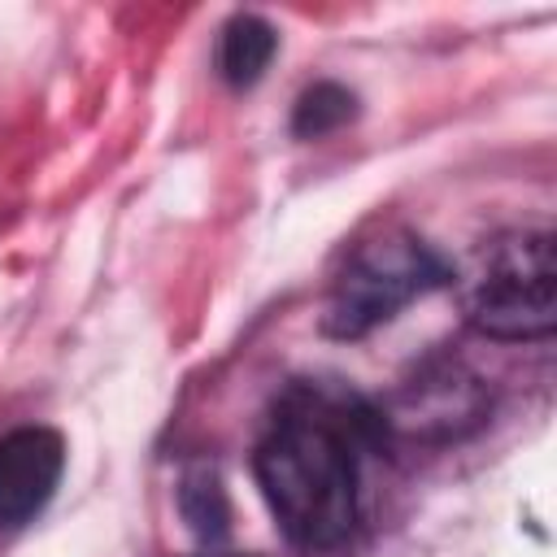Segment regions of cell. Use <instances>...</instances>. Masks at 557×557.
Instances as JSON below:
<instances>
[{"mask_svg": "<svg viewBox=\"0 0 557 557\" xmlns=\"http://www.w3.org/2000/svg\"><path fill=\"white\" fill-rule=\"evenodd\" d=\"M379 418L348 396L296 387L257 444V483L287 531L305 548H335L357 527L361 453L374 444Z\"/></svg>", "mask_w": 557, "mask_h": 557, "instance_id": "cell-1", "label": "cell"}, {"mask_svg": "<svg viewBox=\"0 0 557 557\" xmlns=\"http://www.w3.org/2000/svg\"><path fill=\"white\" fill-rule=\"evenodd\" d=\"M466 322L492 339H535L557 322V257L548 231H505L457 274Z\"/></svg>", "mask_w": 557, "mask_h": 557, "instance_id": "cell-2", "label": "cell"}, {"mask_svg": "<svg viewBox=\"0 0 557 557\" xmlns=\"http://www.w3.org/2000/svg\"><path fill=\"white\" fill-rule=\"evenodd\" d=\"M448 265L409 231H379L374 239H361L331 292L326 305V331L357 339L370 326L396 318L413 296L448 283Z\"/></svg>", "mask_w": 557, "mask_h": 557, "instance_id": "cell-3", "label": "cell"}, {"mask_svg": "<svg viewBox=\"0 0 557 557\" xmlns=\"http://www.w3.org/2000/svg\"><path fill=\"white\" fill-rule=\"evenodd\" d=\"M65 444L48 426H17L0 440V527L30 522L57 492Z\"/></svg>", "mask_w": 557, "mask_h": 557, "instance_id": "cell-4", "label": "cell"}, {"mask_svg": "<svg viewBox=\"0 0 557 557\" xmlns=\"http://www.w3.org/2000/svg\"><path fill=\"white\" fill-rule=\"evenodd\" d=\"M274 48H278V35L270 30V22H261V17H252V13L231 17L226 30H222V48H218L222 78H226L231 87H252V83L265 74Z\"/></svg>", "mask_w": 557, "mask_h": 557, "instance_id": "cell-5", "label": "cell"}, {"mask_svg": "<svg viewBox=\"0 0 557 557\" xmlns=\"http://www.w3.org/2000/svg\"><path fill=\"white\" fill-rule=\"evenodd\" d=\"M352 113H357L352 91H344L339 83H313V87L296 100V117H292V126H296V135L318 139V135L344 126Z\"/></svg>", "mask_w": 557, "mask_h": 557, "instance_id": "cell-6", "label": "cell"}]
</instances>
